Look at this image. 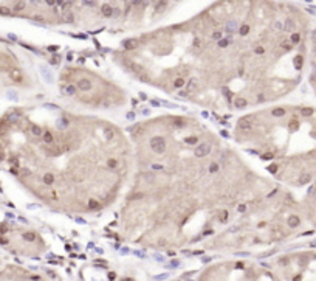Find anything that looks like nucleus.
I'll return each instance as SVG.
<instances>
[{"label": "nucleus", "mask_w": 316, "mask_h": 281, "mask_svg": "<svg viewBox=\"0 0 316 281\" xmlns=\"http://www.w3.org/2000/svg\"><path fill=\"white\" fill-rule=\"evenodd\" d=\"M150 148L155 152H158V154L164 152V149H166V141H164V138L163 137H153V138H150Z\"/></svg>", "instance_id": "nucleus-1"}, {"label": "nucleus", "mask_w": 316, "mask_h": 281, "mask_svg": "<svg viewBox=\"0 0 316 281\" xmlns=\"http://www.w3.org/2000/svg\"><path fill=\"white\" fill-rule=\"evenodd\" d=\"M209 151H211V146H209L208 143H202L200 146H197V148H195L194 154H195V157L202 158V157L208 155V154H209Z\"/></svg>", "instance_id": "nucleus-2"}, {"label": "nucleus", "mask_w": 316, "mask_h": 281, "mask_svg": "<svg viewBox=\"0 0 316 281\" xmlns=\"http://www.w3.org/2000/svg\"><path fill=\"white\" fill-rule=\"evenodd\" d=\"M30 130H31V134L34 137H39V138H42V135H44V127L42 126H39V124H31V127H30Z\"/></svg>", "instance_id": "nucleus-3"}, {"label": "nucleus", "mask_w": 316, "mask_h": 281, "mask_svg": "<svg viewBox=\"0 0 316 281\" xmlns=\"http://www.w3.org/2000/svg\"><path fill=\"white\" fill-rule=\"evenodd\" d=\"M310 182H311V174L310 172H302L301 176H299V179H298V183L299 185H307Z\"/></svg>", "instance_id": "nucleus-4"}, {"label": "nucleus", "mask_w": 316, "mask_h": 281, "mask_svg": "<svg viewBox=\"0 0 316 281\" xmlns=\"http://www.w3.org/2000/svg\"><path fill=\"white\" fill-rule=\"evenodd\" d=\"M77 87L81 89V90H90V89H91V83H90V79H87V78L79 79V81H77Z\"/></svg>", "instance_id": "nucleus-5"}, {"label": "nucleus", "mask_w": 316, "mask_h": 281, "mask_svg": "<svg viewBox=\"0 0 316 281\" xmlns=\"http://www.w3.org/2000/svg\"><path fill=\"white\" fill-rule=\"evenodd\" d=\"M299 224H301V219H299V216H290L288 218V227H291V229H296V227H299Z\"/></svg>", "instance_id": "nucleus-6"}, {"label": "nucleus", "mask_w": 316, "mask_h": 281, "mask_svg": "<svg viewBox=\"0 0 316 281\" xmlns=\"http://www.w3.org/2000/svg\"><path fill=\"white\" fill-rule=\"evenodd\" d=\"M239 129L240 130H249V129H251V123H249L246 118H242L239 121Z\"/></svg>", "instance_id": "nucleus-7"}, {"label": "nucleus", "mask_w": 316, "mask_h": 281, "mask_svg": "<svg viewBox=\"0 0 316 281\" xmlns=\"http://www.w3.org/2000/svg\"><path fill=\"white\" fill-rule=\"evenodd\" d=\"M226 31L229 33V34H234L235 31H239V26H237V23L232 20V22H228L226 23Z\"/></svg>", "instance_id": "nucleus-8"}, {"label": "nucleus", "mask_w": 316, "mask_h": 281, "mask_svg": "<svg viewBox=\"0 0 316 281\" xmlns=\"http://www.w3.org/2000/svg\"><path fill=\"white\" fill-rule=\"evenodd\" d=\"M42 180H44L45 185H53V182H54V176H53L51 172H45L42 176Z\"/></svg>", "instance_id": "nucleus-9"}, {"label": "nucleus", "mask_w": 316, "mask_h": 281, "mask_svg": "<svg viewBox=\"0 0 316 281\" xmlns=\"http://www.w3.org/2000/svg\"><path fill=\"white\" fill-rule=\"evenodd\" d=\"M246 104H248V103H246L245 98H235V100H234V106H235L237 109H243V107H246Z\"/></svg>", "instance_id": "nucleus-10"}, {"label": "nucleus", "mask_w": 316, "mask_h": 281, "mask_svg": "<svg viewBox=\"0 0 316 281\" xmlns=\"http://www.w3.org/2000/svg\"><path fill=\"white\" fill-rule=\"evenodd\" d=\"M68 118H65V117H62L61 120H58V127L59 129H67L68 127Z\"/></svg>", "instance_id": "nucleus-11"}, {"label": "nucleus", "mask_w": 316, "mask_h": 281, "mask_svg": "<svg viewBox=\"0 0 316 281\" xmlns=\"http://www.w3.org/2000/svg\"><path fill=\"white\" fill-rule=\"evenodd\" d=\"M62 90H64V93H65V95H70V96H71V95H74V93H76V87H74V86H71V84L65 86Z\"/></svg>", "instance_id": "nucleus-12"}, {"label": "nucleus", "mask_w": 316, "mask_h": 281, "mask_svg": "<svg viewBox=\"0 0 316 281\" xmlns=\"http://www.w3.org/2000/svg\"><path fill=\"white\" fill-rule=\"evenodd\" d=\"M42 140L45 144H53V141H54V138H53V135L50 132H44V135H42Z\"/></svg>", "instance_id": "nucleus-13"}, {"label": "nucleus", "mask_w": 316, "mask_h": 281, "mask_svg": "<svg viewBox=\"0 0 316 281\" xmlns=\"http://www.w3.org/2000/svg\"><path fill=\"white\" fill-rule=\"evenodd\" d=\"M302 64H304V58H302L301 55H298L295 58V67H296V70H301L302 69Z\"/></svg>", "instance_id": "nucleus-14"}, {"label": "nucleus", "mask_w": 316, "mask_h": 281, "mask_svg": "<svg viewBox=\"0 0 316 281\" xmlns=\"http://www.w3.org/2000/svg\"><path fill=\"white\" fill-rule=\"evenodd\" d=\"M313 113H314V110H313L311 107H302V109H301V115H302V117H311Z\"/></svg>", "instance_id": "nucleus-15"}, {"label": "nucleus", "mask_w": 316, "mask_h": 281, "mask_svg": "<svg viewBox=\"0 0 316 281\" xmlns=\"http://www.w3.org/2000/svg\"><path fill=\"white\" fill-rule=\"evenodd\" d=\"M248 33H249V25H248V23H243L240 28H239V34H240V36H246Z\"/></svg>", "instance_id": "nucleus-16"}, {"label": "nucleus", "mask_w": 316, "mask_h": 281, "mask_svg": "<svg viewBox=\"0 0 316 281\" xmlns=\"http://www.w3.org/2000/svg\"><path fill=\"white\" fill-rule=\"evenodd\" d=\"M112 11H113V9H112V6H110V5H107V3H105V5L102 6V14H104V16H107V17H109V16H112V14H113Z\"/></svg>", "instance_id": "nucleus-17"}, {"label": "nucleus", "mask_w": 316, "mask_h": 281, "mask_svg": "<svg viewBox=\"0 0 316 281\" xmlns=\"http://www.w3.org/2000/svg\"><path fill=\"white\" fill-rule=\"evenodd\" d=\"M290 42H291V44H295V45H296V44H299V42H301V34H298V33H293L291 36H290Z\"/></svg>", "instance_id": "nucleus-18"}, {"label": "nucleus", "mask_w": 316, "mask_h": 281, "mask_svg": "<svg viewBox=\"0 0 316 281\" xmlns=\"http://www.w3.org/2000/svg\"><path fill=\"white\" fill-rule=\"evenodd\" d=\"M88 208L90 210H98L99 208V202H98V200H95V199H90L88 200Z\"/></svg>", "instance_id": "nucleus-19"}, {"label": "nucleus", "mask_w": 316, "mask_h": 281, "mask_svg": "<svg viewBox=\"0 0 316 281\" xmlns=\"http://www.w3.org/2000/svg\"><path fill=\"white\" fill-rule=\"evenodd\" d=\"M143 179L150 183V182H153V179H155V174H153V172H146V174H143Z\"/></svg>", "instance_id": "nucleus-20"}, {"label": "nucleus", "mask_w": 316, "mask_h": 281, "mask_svg": "<svg viewBox=\"0 0 316 281\" xmlns=\"http://www.w3.org/2000/svg\"><path fill=\"white\" fill-rule=\"evenodd\" d=\"M123 45H124L126 48L132 50V48L135 47V41H133V39H127V41H124V42H123Z\"/></svg>", "instance_id": "nucleus-21"}, {"label": "nucleus", "mask_w": 316, "mask_h": 281, "mask_svg": "<svg viewBox=\"0 0 316 281\" xmlns=\"http://www.w3.org/2000/svg\"><path fill=\"white\" fill-rule=\"evenodd\" d=\"M271 113H273V117H284L285 115V110L282 107H278V109H274Z\"/></svg>", "instance_id": "nucleus-22"}, {"label": "nucleus", "mask_w": 316, "mask_h": 281, "mask_svg": "<svg viewBox=\"0 0 316 281\" xmlns=\"http://www.w3.org/2000/svg\"><path fill=\"white\" fill-rule=\"evenodd\" d=\"M197 141H199V138H197L195 135H192V137H186V138H184V143H188V144H197Z\"/></svg>", "instance_id": "nucleus-23"}, {"label": "nucleus", "mask_w": 316, "mask_h": 281, "mask_svg": "<svg viewBox=\"0 0 316 281\" xmlns=\"http://www.w3.org/2000/svg\"><path fill=\"white\" fill-rule=\"evenodd\" d=\"M23 239L28 241V242H33V241L36 239V235L34 233H23Z\"/></svg>", "instance_id": "nucleus-24"}, {"label": "nucleus", "mask_w": 316, "mask_h": 281, "mask_svg": "<svg viewBox=\"0 0 316 281\" xmlns=\"http://www.w3.org/2000/svg\"><path fill=\"white\" fill-rule=\"evenodd\" d=\"M174 86H175L177 89H181V87L184 86V79H183V78H177L175 83H174Z\"/></svg>", "instance_id": "nucleus-25"}, {"label": "nucleus", "mask_w": 316, "mask_h": 281, "mask_svg": "<svg viewBox=\"0 0 316 281\" xmlns=\"http://www.w3.org/2000/svg\"><path fill=\"white\" fill-rule=\"evenodd\" d=\"M107 166H109L110 169H115V168L118 166V160H115V158H110L109 162H107Z\"/></svg>", "instance_id": "nucleus-26"}, {"label": "nucleus", "mask_w": 316, "mask_h": 281, "mask_svg": "<svg viewBox=\"0 0 316 281\" xmlns=\"http://www.w3.org/2000/svg\"><path fill=\"white\" fill-rule=\"evenodd\" d=\"M293 26H295V25H293V20H287L285 25H284V30H285V31H290V30H293Z\"/></svg>", "instance_id": "nucleus-27"}, {"label": "nucleus", "mask_w": 316, "mask_h": 281, "mask_svg": "<svg viewBox=\"0 0 316 281\" xmlns=\"http://www.w3.org/2000/svg\"><path fill=\"white\" fill-rule=\"evenodd\" d=\"M229 42H231V41H229V39H225V37H223V39H222V41H219V47H220V48H223V47H226V45H229Z\"/></svg>", "instance_id": "nucleus-28"}, {"label": "nucleus", "mask_w": 316, "mask_h": 281, "mask_svg": "<svg viewBox=\"0 0 316 281\" xmlns=\"http://www.w3.org/2000/svg\"><path fill=\"white\" fill-rule=\"evenodd\" d=\"M11 76H12V79H14V81H22V75H20V72H12Z\"/></svg>", "instance_id": "nucleus-29"}, {"label": "nucleus", "mask_w": 316, "mask_h": 281, "mask_svg": "<svg viewBox=\"0 0 316 281\" xmlns=\"http://www.w3.org/2000/svg\"><path fill=\"white\" fill-rule=\"evenodd\" d=\"M42 72H44V76H45V79L48 83H53V76L50 75V72L48 70H45V69H42Z\"/></svg>", "instance_id": "nucleus-30"}, {"label": "nucleus", "mask_w": 316, "mask_h": 281, "mask_svg": "<svg viewBox=\"0 0 316 281\" xmlns=\"http://www.w3.org/2000/svg\"><path fill=\"white\" fill-rule=\"evenodd\" d=\"M132 70H135L137 73H143V67L140 64H132Z\"/></svg>", "instance_id": "nucleus-31"}, {"label": "nucleus", "mask_w": 316, "mask_h": 281, "mask_svg": "<svg viewBox=\"0 0 316 281\" xmlns=\"http://www.w3.org/2000/svg\"><path fill=\"white\" fill-rule=\"evenodd\" d=\"M212 39H216V41H222V39H223V34H222V31H216V33L212 34Z\"/></svg>", "instance_id": "nucleus-32"}, {"label": "nucleus", "mask_w": 316, "mask_h": 281, "mask_svg": "<svg viewBox=\"0 0 316 281\" xmlns=\"http://www.w3.org/2000/svg\"><path fill=\"white\" fill-rule=\"evenodd\" d=\"M219 171V165L217 163H211L209 165V172H217Z\"/></svg>", "instance_id": "nucleus-33"}, {"label": "nucleus", "mask_w": 316, "mask_h": 281, "mask_svg": "<svg viewBox=\"0 0 316 281\" xmlns=\"http://www.w3.org/2000/svg\"><path fill=\"white\" fill-rule=\"evenodd\" d=\"M132 197H133V200H140L143 197H146V194H144V193H137V194H133Z\"/></svg>", "instance_id": "nucleus-34"}, {"label": "nucleus", "mask_w": 316, "mask_h": 281, "mask_svg": "<svg viewBox=\"0 0 316 281\" xmlns=\"http://www.w3.org/2000/svg\"><path fill=\"white\" fill-rule=\"evenodd\" d=\"M195 87H197V83H195L194 79H192V81L189 83V86H188V92H192V90H194Z\"/></svg>", "instance_id": "nucleus-35"}, {"label": "nucleus", "mask_w": 316, "mask_h": 281, "mask_svg": "<svg viewBox=\"0 0 316 281\" xmlns=\"http://www.w3.org/2000/svg\"><path fill=\"white\" fill-rule=\"evenodd\" d=\"M254 53H256V55H262V53H265V48H263V47H256Z\"/></svg>", "instance_id": "nucleus-36"}, {"label": "nucleus", "mask_w": 316, "mask_h": 281, "mask_svg": "<svg viewBox=\"0 0 316 281\" xmlns=\"http://www.w3.org/2000/svg\"><path fill=\"white\" fill-rule=\"evenodd\" d=\"M273 157H274V155H273V152H267V154H263V155H262V158H263V160H271Z\"/></svg>", "instance_id": "nucleus-37"}, {"label": "nucleus", "mask_w": 316, "mask_h": 281, "mask_svg": "<svg viewBox=\"0 0 316 281\" xmlns=\"http://www.w3.org/2000/svg\"><path fill=\"white\" fill-rule=\"evenodd\" d=\"M226 218H228V213H226L225 210H223V211H222V216H220V222H225V221H226Z\"/></svg>", "instance_id": "nucleus-38"}, {"label": "nucleus", "mask_w": 316, "mask_h": 281, "mask_svg": "<svg viewBox=\"0 0 316 281\" xmlns=\"http://www.w3.org/2000/svg\"><path fill=\"white\" fill-rule=\"evenodd\" d=\"M104 134H105V135H107L109 138H112V137H113V130H112V129H105V130H104Z\"/></svg>", "instance_id": "nucleus-39"}, {"label": "nucleus", "mask_w": 316, "mask_h": 281, "mask_svg": "<svg viewBox=\"0 0 316 281\" xmlns=\"http://www.w3.org/2000/svg\"><path fill=\"white\" fill-rule=\"evenodd\" d=\"M268 169H270L271 172H276V171H278V165H274V163H273V165H270V166H268Z\"/></svg>", "instance_id": "nucleus-40"}, {"label": "nucleus", "mask_w": 316, "mask_h": 281, "mask_svg": "<svg viewBox=\"0 0 316 281\" xmlns=\"http://www.w3.org/2000/svg\"><path fill=\"white\" fill-rule=\"evenodd\" d=\"M64 19H65V20H67V22H73V14H70V12H68V14H67V16H65Z\"/></svg>", "instance_id": "nucleus-41"}, {"label": "nucleus", "mask_w": 316, "mask_h": 281, "mask_svg": "<svg viewBox=\"0 0 316 281\" xmlns=\"http://www.w3.org/2000/svg\"><path fill=\"white\" fill-rule=\"evenodd\" d=\"M58 48H59L58 45H51V47H48V50H50V51H58Z\"/></svg>", "instance_id": "nucleus-42"}, {"label": "nucleus", "mask_w": 316, "mask_h": 281, "mask_svg": "<svg viewBox=\"0 0 316 281\" xmlns=\"http://www.w3.org/2000/svg\"><path fill=\"white\" fill-rule=\"evenodd\" d=\"M257 101H259V103H260V101H265V95H262V93H260V95L257 96Z\"/></svg>", "instance_id": "nucleus-43"}, {"label": "nucleus", "mask_w": 316, "mask_h": 281, "mask_svg": "<svg viewBox=\"0 0 316 281\" xmlns=\"http://www.w3.org/2000/svg\"><path fill=\"white\" fill-rule=\"evenodd\" d=\"M245 210H246V205H239V211L240 213H243Z\"/></svg>", "instance_id": "nucleus-44"}, {"label": "nucleus", "mask_w": 316, "mask_h": 281, "mask_svg": "<svg viewBox=\"0 0 316 281\" xmlns=\"http://www.w3.org/2000/svg\"><path fill=\"white\" fill-rule=\"evenodd\" d=\"M287 262H288V261H287V258H284V259H281V261H279V264H281V266H285Z\"/></svg>", "instance_id": "nucleus-45"}, {"label": "nucleus", "mask_w": 316, "mask_h": 281, "mask_svg": "<svg viewBox=\"0 0 316 281\" xmlns=\"http://www.w3.org/2000/svg\"><path fill=\"white\" fill-rule=\"evenodd\" d=\"M200 45V39H195L194 41V47H199Z\"/></svg>", "instance_id": "nucleus-46"}, {"label": "nucleus", "mask_w": 316, "mask_h": 281, "mask_svg": "<svg viewBox=\"0 0 316 281\" xmlns=\"http://www.w3.org/2000/svg\"><path fill=\"white\" fill-rule=\"evenodd\" d=\"M152 168H153V169H163L161 165H152Z\"/></svg>", "instance_id": "nucleus-47"}, {"label": "nucleus", "mask_w": 316, "mask_h": 281, "mask_svg": "<svg viewBox=\"0 0 316 281\" xmlns=\"http://www.w3.org/2000/svg\"><path fill=\"white\" fill-rule=\"evenodd\" d=\"M109 278H110V279H115V278H116V275H115L113 272H110V273H109Z\"/></svg>", "instance_id": "nucleus-48"}, {"label": "nucleus", "mask_w": 316, "mask_h": 281, "mask_svg": "<svg viewBox=\"0 0 316 281\" xmlns=\"http://www.w3.org/2000/svg\"><path fill=\"white\" fill-rule=\"evenodd\" d=\"M166 276H167V275H160V276H155V278H156V279H164Z\"/></svg>", "instance_id": "nucleus-49"}, {"label": "nucleus", "mask_w": 316, "mask_h": 281, "mask_svg": "<svg viewBox=\"0 0 316 281\" xmlns=\"http://www.w3.org/2000/svg\"><path fill=\"white\" fill-rule=\"evenodd\" d=\"M302 279V276L301 275H298V276H295V281H301Z\"/></svg>", "instance_id": "nucleus-50"}, {"label": "nucleus", "mask_w": 316, "mask_h": 281, "mask_svg": "<svg viewBox=\"0 0 316 281\" xmlns=\"http://www.w3.org/2000/svg\"><path fill=\"white\" fill-rule=\"evenodd\" d=\"M127 118H135V113H127Z\"/></svg>", "instance_id": "nucleus-51"}, {"label": "nucleus", "mask_w": 316, "mask_h": 281, "mask_svg": "<svg viewBox=\"0 0 316 281\" xmlns=\"http://www.w3.org/2000/svg\"><path fill=\"white\" fill-rule=\"evenodd\" d=\"M121 253H124V255H126V253H129V249H123V250H121Z\"/></svg>", "instance_id": "nucleus-52"}, {"label": "nucleus", "mask_w": 316, "mask_h": 281, "mask_svg": "<svg viewBox=\"0 0 316 281\" xmlns=\"http://www.w3.org/2000/svg\"><path fill=\"white\" fill-rule=\"evenodd\" d=\"M121 281H133V279H130V278H123Z\"/></svg>", "instance_id": "nucleus-53"}]
</instances>
